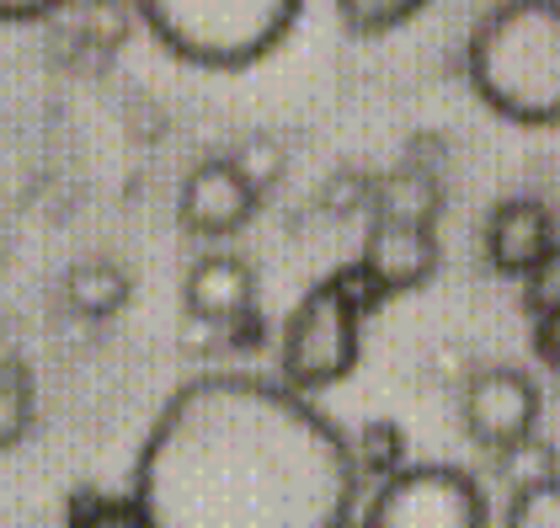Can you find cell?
Segmentation results:
<instances>
[{
	"label": "cell",
	"mask_w": 560,
	"mask_h": 528,
	"mask_svg": "<svg viewBox=\"0 0 560 528\" xmlns=\"http://www.w3.org/2000/svg\"><path fill=\"white\" fill-rule=\"evenodd\" d=\"M150 528H347L358 470L310 396L252 368L182 379L133 454Z\"/></svg>",
	"instance_id": "cell-1"
},
{
	"label": "cell",
	"mask_w": 560,
	"mask_h": 528,
	"mask_svg": "<svg viewBox=\"0 0 560 528\" xmlns=\"http://www.w3.org/2000/svg\"><path fill=\"white\" fill-rule=\"evenodd\" d=\"M470 86L517 124H560V0H502L465 38Z\"/></svg>",
	"instance_id": "cell-2"
},
{
	"label": "cell",
	"mask_w": 560,
	"mask_h": 528,
	"mask_svg": "<svg viewBox=\"0 0 560 528\" xmlns=\"http://www.w3.org/2000/svg\"><path fill=\"white\" fill-rule=\"evenodd\" d=\"M300 0H144L139 22L176 59L203 70H246L300 27Z\"/></svg>",
	"instance_id": "cell-3"
},
{
	"label": "cell",
	"mask_w": 560,
	"mask_h": 528,
	"mask_svg": "<svg viewBox=\"0 0 560 528\" xmlns=\"http://www.w3.org/2000/svg\"><path fill=\"white\" fill-rule=\"evenodd\" d=\"M363 528H486L491 502L486 485L454 459H417L400 465L358 513Z\"/></svg>",
	"instance_id": "cell-4"
},
{
	"label": "cell",
	"mask_w": 560,
	"mask_h": 528,
	"mask_svg": "<svg viewBox=\"0 0 560 528\" xmlns=\"http://www.w3.org/2000/svg\"><path fill=\"white\" fill-rule=\"evenodd\" d=\"M358 337H363V315L337 294V283L331 278L310 283L278 337V379L300 396L337 385L358 363Z\"/></svg>",
	"instance_id": "cell-5"
},
{
	"label": "cell",
	"mask_w": 560,
	"mask_h": 528,
	"mask_svg": "<svg viewBox=\"0 0 560 528\" xmlns=\"http://www.w3.org/2000/svg\"><path fill=\"white\" fill-rule=\"evenodd\" d=\"M539 411H545V390L517 363H480L459 385L465 433L475 443H486V448H502V443L534 433L539 427Z\"/></svg>",
	"instance_id": "cell-6"
},
{
	"label": "cell",
	"mask_w": 560,
	"mask_h": 528,
	"mask_svg": "<svg viewBox=\"0 0 560 528\" xmlns=\"http://www.w3.org/2000/svg\"><path fill=\"white\" fill-rule=\"evenodd\" d=\"M257 209H261V192L224 155H203L192 172L182 176V187H176V214H182V224L192 235H209V240L246 230Z\"/></svg>",
	"instance_id": "cell-7"
},
{
	"label": "cell",
	"mask_w": 560,
	"mask_h": 528,
	"mask_svg": "<svg viewBox=\"0 0 560 528\" xmlns=\"http://www.w3.org/2000/svg\"><path fill=\"white\" fill-rule=\"evenodd\" d=\"M556 240H560L556 214H550V203L534 198V192H508V198H497L491 214H486V257H491L497 272H517V278H523Z\"/></svg>",
	"instance_id": "cell-8"
},
{
	"label": "cell",
	"mask_w": 560,
	"mask_h": 528,
	"mask_svg": "<svg viewBox=\"0 0 560 528\" xmlns=\"http://www.w3.org/2000/svg\"><path fill=\"white\" fill-rule=\"evenodd\" d=\"M438 257H443L438 230H432V224H400V220H369L363 251H358V262L369 267L389 294H400V289L432 278Z\"/></svg>",
	"instance_id": "cell-9"
},
{
	"label": "cell",
	"mask_w": 560,
	"mask_h": 528,
	"mask_svg": "<svg viewBox=\"0 0 560 528\" xmlns=\"http://www.w3.org/2000/svg\"><path fill=\"white\" fill-rule=\"evenodd\" d=\"M182 300H187V315L235 320V315L257 309V267L241 251H203L182 278Z\"/></svg>",
	"instance_id": "cell-10"
},
{
	"label": "cell",
	"mask_w": 560,
	"mask_h": 528,
	"mask_svg": "<svg viewBox=\"0 0 560 528\" xmlns=\"http://www.w3.org/2000/svg\"><path fill=\"white\" fill-rule=\"evenodd\" d=\"M443 214V181L428 161H400L395 172L374 176L369 192V220H400V224H438Z\"/></svg>",
	"instance_id": "cell-11"
},
{
	"label": "cell",
	"mask_w": 560,
	"mask_h": 528,
	"mask_svg": "<svg viewBox=\"0 0 560 528\" xmlns=\"http://www.w3.org/2000/svg\"><path fill=\"white\" fill-rule=\"evenodd\" d=\"M129 294H133V278L118 257H81L65 272V300H70V309H81L86 320L118 315L129 305Z\"/></svg>",
	"instance_id": "cell-12"
},
{
	"label": "cell",
	"mask_w": 560,
	"mask_h": 528,
	"mask_svg": "<svg viewBox=\"0 0 560 528\" xmlns=\"http://www.w3.org/2000/svg\"><path fill=\"white\" fill-rule=\"evenodd\" d=\"M347 454H352V470H358V481H389L400 465H411L406 454H411V443H406V427L395 422V416H369V422H358L352 427V438H347Z\"/></svg>",
	"instance_id": "cell-13"
},
{
	"label": "cell",
	"mask_w": 560,
	"mask_h": 528,
	"mask_svg": "<svg viewBox=\"0 0 560 528\" xmlns=\"http://www.w3.org/2000/svg\"><path fill=\"white\" fill-rule=\"evenodd\" d=\"M491 465H497V476L513 485V491H523V485L560 476V448L545 438L539 427H534V433H523V438L491 448Z\"/></svg>",
	"instance_id": "cell-14"
},
{
	"label": "cell",
	"mask_w": 560,
	"mask_h": 528,
	"mask_svg": "<svg viewBox=\"0 0 560 528\" xmlns=\"http://www.w3.org/2000/svg\"><path fill=\"white\" fill-rule=\"evenodd\" d=\"M224 161L235 166V172L246 176L252 187H257L261 198L283 181V172H289V150H283V139L272 129H252V133H241L230 150H224Z\"/></svg>",
	"instance_id": "cell-15"
},
{
	"label": "cell",
	"mask_w": 560,
	"mask_h": 528,
	"mask_svg": "<svg viewBox=\"0 0 560 528\" xmlns=\"http://www.w3.org/2000/svg\"><path fill=\"white\" fill-rule=\"evenodd\" d=\"M65 528H150L144 507L133 502L129 491H75L65 507Z\"/></svg>",
	"instance_id": "cell-16"
},
{
	"label": "cell",
	"mask_w": 560,
	"mask_h": 528,
	"mask_svg": "<svg viewBox=\"0 0 560 528\" xmlns=\"http://www.w3.org/2000/svg\"><path fill=\"white\" fill-rule=\"evenodd\" d=\"M33 427V374L22 357L0 363V448H16Z\"/></svg>",
	"instance_id": "cell-17"
},
{
	"label": "cell",
	"mask_w": 560,
	"mask_h": 528,
	"mask_svg": "<svg viewBox=\"0 0 560 528\" xmlns=\"http://www.w3.org/2000/svg\"><path fill=\"white\" fill-rule=\"evenodd\" d=\"M422 11V0H337V16L352 38H380L389 27L411 22Z\"/></svg>",
	"instance_id": "cell-18"
},
{
	"label": "cell",
	"mask_w": 560,
	"mask_h": 528,
	"mask_svg": "<svg viewBox=\"0 0 560 528\" xmlns=\"http://www.w3.org/2000/svg\"><path fill=\"white\" fill-rule=\"evenodd\" d=\"M502 528H560V476L523 485V491H508Z\"/></svg>",
	"instance_id": "cell-19"
},
{
	"label": "cell",
	"mask_w": 560,
	"mask_h": 528,
	"mask_svg": "<svg viewBox=\"0 0 560 528\" xmlns=\"http://www.w3.org/2000/svg\"><path fill=\"white\" fill-rule=\"evenodd\" d=\"M369 192H374V176L363 166H337L320 187V214L347 220V214H369Z\"/></svg>",
	"instance_id": "cell-20"
},
{
	"label": "cell",
	"mask_w": 560,
	"mask_h": 528,
	"mask_svg": "<svg viewBox=\"0 0 560 528\" xmlns=\"http://www.w3.org/2000/svg\"><path fill=\"white\" fill-rule=\"evenodd\" d=\"M326 278L337 283V294H342L358 315H374V309H385V300H389V289L374 278V272H369V267L358 262V257H352V262H342L337 272H326Z\"/></svg>",
	"instance_id": "cell-21"
},
{
	"label": "cell",
	"mask_w": 560,
	"mask_h": 528,
	"mask_svg": "<svg viewBox=\"0 0 560 528\" xmlns=\"http://www.w3.org/2000/svg\"><path fill=\"white\" fill-rule=\"evenodd\" d=\"M523 305L534 309V315H545V309H560V240L539 257V262L523 272Z\"/></svg>",
	"instance_id": "cell-22"
},
{
	"label": "cell",
	"mask_w": 560,
	"mask_h": 528,
	"mask_svg": "<svg viewBox=\"0 0 560 528\" xmlns=\"http://www.w3.org/2000/svg\"><path fill=\"white\" fill-rule=\"evenodd\" d=\"M129 22L133 11H124V5H91V11H81V44L118 48L124 33H129Z\"/></svg>",
	"instance_id": "cell-23"
},
{
	"label": "cell",
	"mask_w": 560,
	"mask_h": 528,
	"mask_svg": "<svg viewBox=\"0 0 560 528\" xmlns=\"http://www.w3.org/2000/svg\"><path fill=\"white\" fill-rule=\"evenodd\" d=\"M224 326V342H219V352H257L261 342H267V315L257 309H246V315H235V320H219Z\"/></svg>",
	"instance_id": "cell-24"
},
{
	"label": "cell",
	"mask_w": 560,
	"mask_h": 528,
	"mask_svg": "<svg viewBox=\"0 0 560 528\" xmlns=\"http://www.w3.org/2000/svg\"><path fill=\"white\" fill-rule=\"evenodd\" d=\"M534 352H539V363L560 368V309L534 315Z\"/></svg>",
	"instance_id": "cell-25"
},
{
	"label": "cell",
	"mask_w": 560,
	"mask_h": 528,
	"mask_svg": "<svg viewBox=\"0 0 560 528\" xmlns=\"http://www.w3.org/2000/svg\"><path fill=\"white\" fill-rule=\"evenodd\" d=\"M428 368H432V374H443V379H454V385H465V374H470V357L454 348V342H443V348L428 357Z\"/></svg>",
	"instance_id": "cell-26"
},
{
	"label": "cell",
	"mask_w": 560,
	"mask_h": 528,
	"mask_svg": "<svg viewBox=\"0 0 560 528\" xmlns=\"http://www.w3.org/2000/svg\"><path fill=\"white\" fill-rule=\"evenodd\" d=\"M44 16H54V0H22V5L0 0V22H44Z\"/></svg>",
	"instance_id": "cell-27"
},
{
	"label": "cell",
	"mask_w": 560,
	"mask_h": 528,
	"mask_svg": "<svg viewBox=\"0 0 560 528\" xmlns=\"http://www.w3.org/2000/svg\"><path fill=\"white\" fill-rule=\"evenodd\" d=\"M347 528H363V524H358V518H352V524H347Z\"/></svg>",
	"instance_id": "cell-28"
}]
</instances>
